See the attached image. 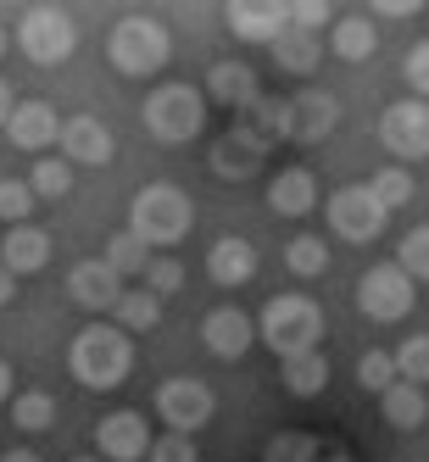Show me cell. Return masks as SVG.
<instances>
[{
	"instance_id": "cell-1",
	"label": "cell",
	"mask_w": 429,
	"mask_h": 462,
	"mask_svg": "<svg viewBox=\"0 0 429 462\" xmlns=\"http://www.w3.org/2000/svg\"><path fill=\"white\" fill-rule=\"evenodd\" d=\"M68 368L84 390H117L135 374V340L117 323H84L68 346Z\"/></svg>"
},
{
	"instance_id": "cell-2",
	"label": "cell",
	"mask_w": 429,
	"mask_h": 462,
	"mask_svg": "<svg viewBox=\"0 0 429 462\" xmlns=\"http://www.w3.org/2000/svg\"><path fill=\"white\" fill-rule=\"evenodd\" d=\"M256 340L268 346L279 362L284 356H302V351H318V340H323V307L312 301V295H302V290H284V295H274V301L262 307Z\"/></svg>"
},
{
	"instance_id": "cell-3",
	"label": "cell",
	"mask_w": 429,
	"mask_h": 462,
	"mask_svg": "<svg viewBox=\"0 0 429 462\" xmlns=\"http://www.w3.org/2000/svg\"><path fill=\"white\" fill-rule=\"evenodd\" d=\"M107 56H112V68L123 79H151L168 68V56H173V34H168V23H156L145 12H128L112 23V40H107Z\"/></svg>"
},
{
	"instance_id": "cell-4",
	"label": "cell",
	"mask_w": 429,
	"mask_h": 462,
	"mask_svg": "<svg viewBox=\"0 0 429 462\" xmlns=\"http://www.w3.org/2000/svg\"><path fill=\"white\" fill-rule=\"evenodd\" d=\"M195 223V201L179 184H145L128 207V235H135L145 251L151 245H179Z\"/></svg>"
},
{
	"instance_id": "cell-5",
	"label": "cell",
	"mask_w": 429,
	"mask_h": 462,
	"mask_svg": "<svg viewBox=\"0 0 429 462\" xmlns=\"http://www.w3.org/2000/svg\"><path fill=\"white\" fill-rule=\"evenodd\" d=\"M140 117L156 145H190L207 128V95L195 84H162V89H151Z\"/></svg>"
},
{
	"instance_id": "cell-6",
	"label": "cell",
	"mask_w": 429,
	"mask_h": 462,
	"mask_svg": "<svg viewBox=\"0 0 429 462\" xmlns=\"http://www.w3.org/2000/svg\"><path fill=\"white\" fill-rule=\"evenodd\" d=\"M17 45H23L28 61H40V68H61V61L79 51V23L61 6H34L17 23Z\"/></svg>"
},
{
	"instance_id": "cell-7",
	"label": "cell",
	"mask_w": 429,
	"mask_h": 462,
	"mask_svg": "<svg viewBox=\"0 0 429 462\" xmlns=\"http://www.w3.org/2000/svg\"><path fill=\"white\" fill-rule=\"evenodd\" d=\"M413 301H418V290L396 262H374V268L357 279V312L374 318V323H402L413 312Z\"/></svg>"
},
{
	"instance_id": "cell-8",
	"label": "cell",
	"mask_w": 429,
	"mask_h": 462,
	"mask_svg": "<svg viewBox=\"0 0 429 462\" xmlns=\"http://www.w3.org/2000/svg\"><path fill=\"white\" fill-rule=\"evenodd\" d=\"M212 412H218L212 384H201V379H168L156 390V418L168 423V435H190L195 440L212 423Z\"/></svg>"
},
{
	"instance_id": "cell-9",
	"label": "cell",
	"mask_w": 429,
	"mask_h": 462,
	"mask_svg": "<svg viewBox=\"0 0 429 462\" xmlns=\"http://www.w3.org/2000/svg\"><path fill=\"white\" fill-rule=\"evenodd\" d=\"M385 223H390V212L374 201V189H368V184H346V189L329 195V228H335L340 240L368 245V240L385 235Z\"/></svg>"
},
{
	"instance_id": "cell-10",
	"label": "cell",
	"mask_w": 429,
	"mask_h": 462,
	"mask_svg": "<svg viewBox=\"0 0 429 462\" xmlns=\"http://www.w3.org/2000/svg\"><path fill=\"white\" fill-rule=\"evenodd\" d=\"M379 145L396 156V168L429 156V106L424 101H396L379 117Z\"/></svg>"
},
{
	"instance_id": "cell-11",
	"label": "cell",
	"mask_w": 429,
	"mask_h": 462,
	"mask_svg": "<svg viewBox=\"0 0 429 462\" xmlns=\"http://www.w3.org/2000/svg\"><path fill=\"white\" fill-rule=\"evenodd\" d=\"M340 123V101L329 89H302L284 101V140L295 145H312V140H329Z\"/></svg>"
},
{
	"instance_id": "cell-12",
	"label": "cell",
	"mask_w": 429,
	"mask_h": 462,
	"mask_svg": "<svg viewBox=\"0 0 429 462\" xmlns=\"http://www.w3.org/2000/svg\"><path fill=\"white\" fill-rule=\"evenodd\" d=\"M56 145H61V162H68V168H107V162L117 156L112 128L101 117H89V112H79V117L61 123Z\"/></svg>"
},
{
	"instance_id": "cell-13",
	"label": "cell",
	"mask_w": 429,
	"mask_h": 462,
	"mask_svg": "<svg viewBox=\"0 0 429 462\" xmlns=\"http://www.w3.org/2000/svg\"><path fill=\"white\" fill-rule=\"evenodd\" d=\"M95 451H101V462H145L151 451L145 412H107L95 423Z\"/></svg>"
},
{
	"instance_id": "cell-14",
	"label": "cell",
	"mask_w": 429,
	"mask_h": 462,
	"mask_svg": "<svg viewBox=\"0 0 429 462\" xmlns=\"http://www.w3.org/2000/svg\"><path fill=\"white\" fill-rule=\"evenodd\" d=\"M223 17H228V34L246 40V45H274L290 28L284 0H235V6H223Z\"/></svg>"
},
{
	"instance_id": "cell-15",
	"label": "cell",
	"mask_w": 429,
	"mask_h": 462,
	"mask_svg": "<svg viewBox=\"0 0 429 462\" xmlns=\"http://www.w3.org/2000/svg\"><path fill=\"white\" fill-rule=\"evenodd\" d=\"M201 346L223 362H240L256 346V318H246L240 307H212L201 318Z\"/></svg>"
},
{
	"instance_id": "cell-16",
	"label": "cell",
	"mask_w": 429,
	"mask_h": 462,
	"mask_svg": "<svg viewBox=\"0 0 429 462\" xmlns=\"http://www.w3.org/2000/svg\"><path fill=\"white\" fill-rule=\"evenodd\" d=\"M56 134H61V117H56L51 101H17L12 117H6V140H12L17 151L45 156V145H56Z\"/></svg>"
},
{
	"instance_id": "cell-17",
	"label": "cell",
	"mask_w": 429,
	"mask_h": 462,
	"mask_svg": "<svg viewBox=\"0 0 429 462\" xmlns=\"http://www.w3.org/2000/svg\"><path fill=\"white\" fill-rule=\"evenodd\" d=\"M68 295L84 312H112L117 295H123V279L107 268L101 256H84V262H73V273H68Z\"/></svg>"
},
{
	"instance_id": "cell-18",
	"label": "cell",
	"mask_w": 429,
	"mask_h": 462,
	"mask_svg": "<svg viewBox=\"0 0 429 462\" xmlns=\"http://www.w3.org/2000/svg\"><path fill=\"white\" fill-rule=\"evenodd\" d=\"M51 262V235L34 223H17L12 235H0V268H6L12 279H28V273H40Z\"/></svg>"
},
{
	"instance_id": "cell-19",
	"label": "cell",
	"mask_w": 429,
	"mask_h": 462,
	"mask_svg": "<svg viewBox=\"0 0 429 462\" xmlns=\"http://www.w3.org/2000/svg\"><path fill=\"white\" fill-rule=\"evenodd\" d=\"M201 95H207V101H218V106H228V112H240V106H251L256 95H262V84H256V73L246 68V61H212Z\"/></svg>"
},
{
	"instance_id": "cell-20",
	"label": "cell",
	"mask_w": 429,
	"mask_h": 462,
	"mask_svg": "<svg viewBox=\"0 0 429 462\" xmlns=\"http://www.w3.org/2000/svg\"><path fill=\"white\" fill-rule=\"evenodd\" d=\"M207 273H212V284H251L256 279V245L251 240H240V235H223L212 251H207Z\"/></svg>"
},
{
	"instance_id": "cell-21",
	"label": "cell",
	"mask_w": 429,
	"mask_h": 462,
	"mask_svg": "<svg viewBox=\"0 0 429 462\" xmlns=\"http://www.w3.org/2000/svg\"><path fill=\"white\" fill-rule=\"evenodd\" d=\"M268 207L279 217H307L318 207V179H312V168H284V173H274L268 179Z\"/></svg>"
},
{
	"instance_id": "cell-22",
	"label": "cell",
	"mask_w": 429,
	"mask_h": 462,
	"mask_svg": "<svg viewBox=\"0 0 429 462\" xmlns=\"http://www.w3.org/2000/svg\"><path fill=\"white\" fill-rule=\"evenodd\" d=\"M235 134L251 140L256 151H274L284 140V101H268V95H256L251 106L235 112Z\"/></svg>"
},
{
	"instance_id": "cell-23",
	"label": "cell",
	"mask_w": 429,
	"mask_h": 462,
	"mask_svg": "<svg viewBox=\"0 0 429 462\" xmlns=\"http://www.w3.org/2000/svg\"><path fill=\"white\" fill-rule=\"evenodd\" d=\"M329 51H335L340 61H368V56L379 51V28H374V17H362V12L335 17V28H329Z\"/></svg>"
},
{
	"instance_id": "cell-24",
	"label": "cell",
	"mask_w": 429,
	"mask_h": 462,
	"mask_svg": "<svg viewBox=\"0 0 429 462\" xmlns=\"http://www.w3.org/2000/svg\"><path fill=\"white\" fill-rule=\"evenodd\" d=\"M268 51H274L279 68H284V73H295V79H312V73H318V61H323L318 34H302V28H284V34H279Z\"/></svg>"
},
{
	"instance_id": "cell-25",
	"label": "cell",
	"mask_w": 429,
	"mask_h": 462,
	"mask_svg": "<svg viewBox=\"0 0 429 462\" xmlns=\"http://www.w3.org/2000/svg\"><path fill=\"white\" fill-rule=\"evenodd\" d=\"M262 156H268V151H256L251 140H240L235 128H228V134L212 145V173H218V179H251V173L262 168Z\"/></svg>"
},
{
	"instance_id": "cell-26",
	"label": "cell",
	"mask_w": 429,
	"mask_h": 462,
	"mask_svg": "<svg viewBox=\"0 0 429 462\" xmlns=\"http://www.w3.org/2000/svg\"><path fill=\"white\" fill-rule=\"evenodd\" d=\"M279 379H284L290 395H302V402H307V395H318V390L329 384V356H323V351L284 356V362H279Z\"/></svg>"
},
{
	"instance_id": "cell-27",
	"label": "cell",
	"mask_w": 429,
	"mask_h": 462,
	"mask_svg": "<svg viewBox=\"0 0 429 462\" xmlns=\"http://www.w3.org/2000/svg\"><path fill=\"white\" fill-rule=\"evenodd\" d=\"M112 318H117L123 335H151V328L162 323V301H156L145 284H140V290H123L117 307H112Z\"/></svg>"
},
{
	"instance_id": "cell-28",
	"label": "cell",
	"mask_w": 429,
	"mask_h": 462,
	"mask_svg": "<svg viewBox=\"0 0 429 462\" xmlns=\"http://www.w3.org/2000/svg\"><path fill=\"white\" fill-rule=\"evenodd\" d=\"M379 407H385V423L390 429H418L429 418V402H424V390L407 384V379H396L385 395H379Z\"/></svg>"
},
{
	"instance_id": "cell-29",
	"label": "cell",
	"mask_w": 429,
	"mask_h": 462,
	"mask_svg": "<svg viewBox=\"0 0 429 462\" xmlns=\"http://www.w3.org/2000/svg\"><path fill=\"white\" fill-rule=\"evenodd\" d=\"M323 457V440L307 435V429H279V435L262 446V462H318Z\"/></svg>"
},
{
	"instance_id": "cell-30",
	"label": "cell",
	"mask_w": 429,
	"mask_h": 462,
	"mask_svg": "<svg viewBox=\"0 0 429 462\" xmlns=\"http://www.w3.org/2000/svg\"><path fill=\"white\" fill-rule=\"evenodd\" d=\"M12 423L23 429V435H40V429L56 423V402H51L45 390H17L12 395Z\"/></svg>"
},
{
	"instance_id": "cell-31",
	"label": "cell",
	"mask_w": 429,
	"mask_h": 462,
	"mask_svg": "<svg viewBox=\"0 0 429 462\" xmlns=\"http://www.w3.org/2000/svg\"><path fill=\"white\" fill-rule=\"evenodd\" d=\"M28 189H34V201H61L73 189V168L61 156H40L34 173H28Z\"/></svg>"
},
{
	"instance_id": "cell-32",
	"label": "cell",
	"mask_w": 429,
	"mask_h": 462,
	"mask_svg": "<svg viewBox=\"0 0 429 462\" xmlns=\"http://www.w3.org/2000/svg\"><path fill=\"white\" fill-rule=\"evenodd\" d=\"M101 262H107L117 279H140V273H145V262H151V251H145V245L123 228V235H112V240H107V256H101Z\"/></svg>"
},
{
	"instance_id": "cell-33",
	"label": "cell",
	"mask_w": 429,
	"mask_h": 462,
	"mask_svg": "<svg viewBox=\"0 0 429 462\" xmlns=\"http://www.w3.org/2000/svg\"><path fill=\"white\" fill-rule=\"evenodd\" d=\"M284 268H290L295 279H318V273L329 268V245H323L318 235H295V240L284 245Z\"/></svg>"
},
{
	"instance_id": "cell-34",
	"label": "cell",
	"mask_w": 429,
	"mask_h": 462,
	"mask_svg": "<svg viewBox=\"0 0 429 462\" xmlns=\"http://www.w3.org/2000/svg\"><path fill=\"white\" fill-rule=\"evenodd\" d=\"M390 362H396V379H407V384H429V335H407L402 346L390 351Z\"/></svg>"
},
{
	"instance_id": "cell-35",
	"label": "cell",
	"mask_w": 429,
	"mask_h": 462,
	"mask_svg": "<svg viewBox=\"0 0 429 462\" xmlns=\"http://www.w3.org/2000/svg\"><path fill=\"white\" fill-rule=\"evenodd\" d=\"M368 189H374V201H379L385 212H396V207H407V201H413V189H418V184H413L407 168H396V162H390V168H379V173L368 179Z\"/></svg>"
},
{
	"instance_id": "cell-36",
	"label": "cell",
	"mask_w": 429,
	"mask_h": 462,
	"mask_svg": "<svg viewBox=\"0 0 429 462\" xmlns=\"http://www.w3.org/2000/svg\"><path fill=\"white\" fill-rule=\"evenodd\" d=\"M396 268H402L407 279H429V223L407 228L402 245H396Z\"/></svg>"
},
{
	"instance_id": "cell-37",
	"label": "cell",
	"mask_w": 429,
	"mask_h": 462,
	"mask_svg": "<svg viewBox=\"0 0 429 462\" xmlns=\"http://www.w3.org/2000/svg\"><path fill=\"white\" fill-rule=\"evenodd\" d=\"M34 217V189H28V179H0V223H28Z\"/></svg>"
},
{
	"instance_id": "cell-38",
	"label": "cell",
	"mask_w": 429,
	"mask_h": 462,
	"mask_svg": "<svg viewBox=\"0 0 429 462\" xmlns=\"http://www.w3.org/2000/svg\"><path fill=\"white\" fill-rule=\"evenodd\" d=\"M140 279H145V290L156 295V301H162V295H179V284H184V262H173V256H151Z\"/></svg>"
},
{
	"instance_id": "cell-39",
	"label": "cell",
	"mask_w": 429,
	"mask_h": 462,
	"mask_svg": "<svg viewBox=\"0 0 429 462\" xmlns=\"http://www.w3.org/2000/svg\"><path fill=\"white\" fill-rule=\"evenodd\" d=\"M357 384L374 390V395H385V390L396 384V362H390V351H362V362H357Z\"/></svg>"
},
{
	"instance_id": "cell-40",
	"label": "cell",
	"mask_w": 429,
	"mask_h": 462,
	"mask_svg": "<svg viewBox=\"0 0 429 462\" xmlns=\"http://www.w3.org/2000/svg\"><path fill=\"white\" fill-rule=\"evenodd\" d=\"M145 462H201V451H195L190 435H156L151 451H145Z\"/></svg>"
},
{
	"instance_id": "cell-41",
	"label": "cell",
	"mask_w": 429,
	"mask_h": 462,
	"mask_svg": "<svg viewBox=\"0 0 429 462\" xmlns=\"http://www.w3.org/2000/svg\"><path fill=\"white\" fill-rule=\"evenodd\" d=\"M407 84H413V101H424L429 106V40H418L413 51H407Z\"/></svg>"
},
{
	"instance_id": "cell-42",
	"label": "cell",
	"mask_w": 429,
	"mask_h": 462,
	"mask_svg": "<svg viewBox=\"0 0 429 462\" xmlns=\"http://www.w3.org/2000/svg\"><path fill=\"white\" fill-rule=\"evenodd\" d=\"M323 23H329L323 0H295V6H290V28H302V34H318Z\"/></svg>"
},
{
	"instance_id": "cell-43",
	"label": "cell",
	"mask_w": 429,
	"mask_h": 462,
	"mask_svg": "<svg viewBox=\"0 0 429 462\" xmlns=\"http://www.w3.org/2000/svg\"><path fill=\"white\" fill-rule=\"evenodd\" d=\"M374 12H379V17H413V12H418V0H379Z\"/></svg>"
},
{
	"instance_id": "cell-44",
	"label": "cell",
	"mask_w": 429,
	"mask_h": 462,
	"mask_svg": "<svg viewBox=\"0 0 429 462\" xmlns=\"http://www.w3.org/2000/svg\"><path fill=\"white\" fill-rule=\"evenodd\" d=\"M12 106H17V95H12V84L0 79V128H6V117H12Z\"/></svg>"
},
{
	"instance_id": "cell-45",
	"label": "cell",
	"mask_w": 429,
	"mask_h": 462,
	"mask_svg": "<svg viewBox=\"0 0 429 462\" xmlns=\"http://www.w3.org/2000/svg\"><path fill=\"white\" fill-rule=\"evenodd\" d=\"M6 402H12V362L0 356V407H6Z\"/></svg>"
},
{
	"instance_id": "cell-46",
	"label": "cell",
	"mask_w": 429,
	"mask_h": 462,
	"mask_svg": "<svg viewBox=\"0 0 429 462\" xmlns=\"http://www.w3.org/2000/svg\"><path fill=\"white\" fill-rule=\"evenodd\" d=\"M12 295H17V279L0 268V307H12Z\"/></svg>"
},
{
	"instance_id": "cell-47",
	"label": "cell",
	"mask_w": 429,
	"mask_h": 462,
	"mask_svg": "<svg viewBox=\"0 0 429 462\" xmlns=\"http://www.w3.org/2000/svg\"><path fill=\"white\" fill-rule=\"evenodd\" d=\"M0 462H45V457H34V451H23V446H17V451H6Z\"/></svg>"
},
{
	"instance_id": "cell-48",
	"label": "cell",
	"mask_w": 429,
	"mask_h": 462,
	"mask_svg": "<svg viewBox=\"0 0 429 462\" xmlns=\"http://www.w3.org/2000/svg\"><path fill=\"white\" fill-rule=\"evenodd\" d=\"M318 462H351V457H346V451H329V446H323V457H318Z\"/></svg>"
},
{
	"instance_id": "cell-49",
	"label": "cell",
	"mask_w": 429,
	"mask_h": 462,
	"mask_svg": "<svg viewBox=\"0 0 429 462\" xmlns=\"http://www.w3.org/2000/svg\"><path fill=\"white\" fill-rule=\"evenodd\" d=\"M6 45H12V34H6V28H0V56H6Z\"/></svg>"
},
{
	"instance_id": "cell-50",
	"label": "cell",
	"mask_w": 429,
	"mask_h": 462,
	"mask_svg": "<svg viewBox=\"0 0 429 462\" xmlns=\"http://www.w3.org/2000/svg\"><path fill=\"white\" fill-rule=\"evenodd\" d=\"M73 462H101V457H73Z\"/></svg>"
}]
</instances>
